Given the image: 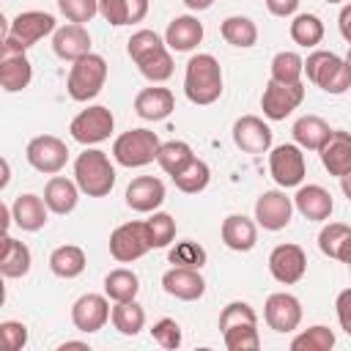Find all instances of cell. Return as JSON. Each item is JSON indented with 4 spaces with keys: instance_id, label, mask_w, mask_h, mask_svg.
<instances>
[{
    "instance_id": "42",
    "label": "cell",
    "mask_w": 351,
    "mask_h": 351,
    "mask_svg": "<svg viewBox=\"0 0 351 351\" xmlns=\"http://www.w3.org/2000/svg\"><path fill=\"white\" fill-rule=\"evenodd\" d=\"M302 55L299 52H291V49H282L271 58V77L269 80H277V82H302Z\"/></svg>"
},
{
    "instance_id": "12",
    "label": "cell",
    "mask_w": 351,
    "mask_h": 351,
    "mask_svg": "<svg viewBox=\"0 0 351 351\" xmlns=\"http://www.w3.org/2000/svg\"><path fill=\"white\" fill-rule=\"evenodd\" d=\"M304 101V82H277L269 80L263 85V96H261V110L269 121H285L299 104Z\"/></svg>"
},
{
    "instance_id": "37",
    "label": "cell",
    "mask_w": 351,
    "mask_h": 351,
    "mask_svg": "<svg viewBox=\"0 0 351 351\" xmlns=\"http://www.w3.org/2000/svg\"><path fill=\"white\" fill-rule=\"evenodd\" d=\"M291 38H293V44H299L304 49H315L324 41V22H321V16H315V14H293Z\"/></svg>"
},
{
    "instance_id": "11",
    "label": "cell",
    "mask_w": 351,
    "mask_h": 351,
    "mask_svg": "<svg viewBox=\"0 0 351 351\" xmlns=\"http://www.w3.org/2000/svg\"><path fill=\"white\" fill-rule=\"evenodd\" d=\"M33 80V63L25 49L14 47L8 38L0 41V88L5 93H19Z\"/></svg>"
},
{
    "instance_id": "54",
    "label": "cell",
    "mask_w": 351,
    "mask_h": 351,
    "mask_svg": "<svg viewBox=\"0 0 351 351\" xmlns=\"http://www.w3.org/2000/svg\"><path fill=\"white\" fill-rule=\"evenodd\" d=\"M8 225H11V208L0 200V230H8Z\"/></svg>"
},
{
    "instance_id": "32",
    "label": "cell",
    "mask_w": 351,
    "mask_h": 351,
    "mask_svg": "<svg viewBox=\"0 0 351 351\" xmlns=\"http://www.w3.org/2000/svg\"><path fill=\"white\" fill-rule=\"evenodd\" d=\"M88 266V258H85V250L77 247V244H60L49 252V271L60 280H74L85 271Z\"/></svg>"
},
{
    "instance_id": "27",
    "label": "cell",
    "mask_w": 351,
    "mask_h": 351,
    "mask_svg": "<svg viewBox=\"0 0 351 351\" xmlns=\"http://www.w3.org/2000/svg\"><path fill=\"white\" fill-rule=\"evenodd\" d=\"M47 214L49 208L44 206V197L41 195H33V192H25L14 200L11 206V222L16 228H22L25 233H36L47 225Z\"/></svg>"
},
{
    "instance_id": "39",
    "label": "cell",
    "mask_w": 351,
    "mask_h": 351,
    "mask_svg": "<svg viewBox=\"0 0 351 351\" xmlns=\"http://www.w3.org/2000/svg\"><path fill=\"white\" fill-rule=\"evenodd\" d=\"M30 266H33L30 247H27L25 241L11 239L5 255L0 258V274H3L5 280H19V277H25V274L30 271Z\"/></svg>"
},
{
    "instance_id": "22",
    "label": "cell",
    "mask_w": 351,
    "mask_h": 351,
    "mask_svg": "<svg viewBox=\"0 0 351 351\" xmlns=\"http://www.w3.org/2000/svg\"><path fill=\"white\" fill-rule=\"evenodd\" d=\"M321 165L329 170L335 178H348L351 173V134L343 129H332L329 140L318 148Z\"/></svg>"
},
{
    "instance_id": "17",
    "label": "cell",
    "mask_w": 351,
    "mask_h": 351,
    "mask_svg": "<svg viewBox=\"0 0 351 351\" xmlns=\"http://www.w3.org/2000/svg\"><path fill=\"white\" fill-rule=\"evenodd\" d=\"M107 321H110V299L104 293H82L71 304V324L85 335L99 332Z\"/></svg>"
},
{
    "instance_id": "9",
    "label": "cell",
    "mask_w": 351,
    "mask_h": 351,
    "mask_svg": "<svg viewBox=\"0 0 351 351\" xmlns=\"http://www.w3.org/2000/svg\"><path fill=\"white\" fill-rule=\"evenodd\" d=\"M55 27H58V22H55L52 14L33 8V11H22V14H16V16L11 19L5 38H8L14 47H19V49L27 52V49H30L33 44H38L44 36H52Z\"/></svg>"
},
{
    "instance_id": "2",
    "label": "cell",
    "mask_w": 351,
    "mask_h": 351,
    "mask_svg": "<svg viewBox=\"0 0 351 351\" xmlns=\"http://www.w3.org/2000/svg\"><path fill=\"white\" fill-rule=\"evenodd\" d=\"M184 93L197 107H208L222 96V69H219V60L214 55L197 52L186 60Z\"/></svg>"
},
{
    "instance_id": "26",
    "label": "cell",
    "mask_w": 351,
    "mask_h": 351,
    "mask_svg": "<svg viewBox=\"0 0 351 351\" xmlns=\"http://www.w3.org/2000/svg\"><path fill=\"white\" fill-rule=\"evenodd\" d=\"M219 236H222V241H225L228 250H233V252H250L258 244V225H255V219H250L244 214H228L222 219Z\"/></svg>"
},
{
    "instance_id": "3",
    "label": "cell",
    "mask_w": 351,
    "mask_h": 351,
    "mask_svg": "<svg viewBox=\"0 0 351 351\" xmlns=\"http://www.w3.org/2000/svg\"><path fill=\"white\" fill-rule=\"evenodd\" d=\"M302 74L332 96H343L351 88V63L329 49H313L307 60H302Z\"/></svg>"
},
{
    "instance_id": "19",
    "label": "cell",
    "mask_w": 351,
    "mask_h": 351,
    "mask_svg": "<svg viewBox=\"0 0 351 351\" xmlns=\"http://www.w3.org/2000/svg\"><path fill=\"white\" fill-rule=\"evenodd\" d=\"M233 143L244 154H266L271 148V129L258 115H241L233 123Z\"/></svg>"
},
{
    "instance_id": "18",
    "label": "cell",
    "mask_w": 351,
    "mask_h": 351,
    "mask_svg": "<svg viewBox=\"0 0 351 351\" xmlns=\"http://www.w3.org/2000/svg\"><path fill=\"white\" fill-rule=\"evenodd\" d=\"M291 203L310 222H326L335 211V200H332L329 189H324L321 184H299Z\"/></svg>"
},
{
    "instance_id": "24",
    "label": "cell",
    "mask_w": 351,
    "mask_h": 351,
    "mask_svg": "<svg viewBox=\"0 0 351 351\" xmlns=\"http://www.w3.org/2000/svg\"><path fill=\"white\" fill-rule=\"evenodd\" d=\"M52 49L60 60H77L90 52V33L85 25L69 22L63 27H55L52 33Z\"/></svg>"
},
{
    "instance_id": "44",
    "label": "cell",
    "mask_w": 351,
    "mask_h": 351,
    "mask_svg": "<svg viewBox=\"0 0 351 351\" xmlns=\"http://www.w3.org/2000/svg\"><path fill=\"white\" fill-rule=\"evenodd\" d=\"M222 340H225L228 351H258L261 348L258 326H230V329H222Z\"/></svg>"
},
{
    "instance_id": "29",
    "label": "cell",
    "mask_w": 351,
    "mask_h": 351,
    "mask_svg": "<svg viewBox=\"0 0 351 351\" xmlns=\"http://www.w3.org/2000/svg\"><path fill=\"white\" fill-rule=\"evenodd\" d=\"M291 134H293V143L302 148V151H318L329 134H332V126L321 118V115H302L296 118V123L291 126Z\"/></svg>"
},
{
    "instance_id": "36",
    "label": "cell",
    "mask_w": 351,
    "mask_h": 351,
    "mask_svg": "<svg viewBox=\"0 0 351 351\" xmlns=\"http://www.w3.org/2000/svg\"><path fill=\"white\" fill-rule=\"evenodd\" d=\"M195 159V151L189 143L184 140H167V143H159V151H156V165L167 173V176H176L178 170H184L189 162Z\"/></svg>"
},
{
    "instance_id": "52",
    "label": "cell",
    "mask_w": 351,
    "mask_h": 351,
    "mask_svg": "<svg viewBox=\"0 0 351 351\" xmlns=\"http://www.w3.org/2000/svg\"><path fill=\"white\" fill-rule=\"evenodd\" d=\"M8 184H11V165H8V159L0 156V192H3Z\"/></svg>"
},
{
    "instance_id": "8",
    "label": "cell",
    "mask_w": 351,
    "mask_h": 351,
    "mask_svg": "<svg viewBox=\"0 0 351 351\" xmlns=\"http://www.w3.org/2000/svg\"><path fill=\"white\" fill-rule=\"evenodd\" d=\"M269 173L277 181V186H282V189L299 186L307 173L302 148L296 143H282V145L269 148Z\"/></svg>"
},
{
    "instance_id": "35",
    "label": "cell",
    "mask_w": 351,
    "mask_h": 351,
    "mask_svg": "<svg viewBox=\"0 0 351 351\" xmlns=\"http://www.w3.org/2000/svg\"><path fill=\"white\" fill-rule=\"evenodd\" d=\"M110 321H112V326H115L121 335L134 337V335H140V329L145 326V310L137 304V299L115 302V307H110Z\"/></svg>"
},
{
    "instance_id": "50",
    "label": "cell",
    "mask_w": 351,
    "mask_h": 351,
    "mask_svg": "<svg viewBox=\"0 0 351 351\" xmlns=\"http://www.w3.org/2000/svg\"><path fill=\"white\" fill-rule=\"evenodd\" d=\"M266 8H269V14L285 19V16H293L296 14L299 0H266Z\"/></svg>"
},
{
    "instance_id": "41",
    "label": "cell",
    "mask_w": 351,
    "mask_h": 351,
    "mask_svg": "<svg viewBox=\"0 0 351 351\" xmlns=\"http://www.w3.org/2000/svg\"><path fill=\"white\" fill-rule=\"evenodd\" d=\"M335 346V332L329 326H307L291 340V351H332Z\"/></svg>"
},
{
    "instance_id": "6",
    "label": "cell",
    "mask_w": 351,
    "mask_h": 351,
    "mask_svg": "<svg viewBox=\"0 0 351 351\" xmlns=\"http://www.w3.org/2000/svg\"><path fill=\"white\" fill-rule=\"evenodd\" d=\"M159 134L151 132V129H129L123 134L115 137L112 143V159L121 165V167H145L156 159V151H159Z\"/></svg>"
},
{
    "instance_id": "30",
    "label": "cell",
    "mask_w": 351,
    "mask_h": 351,
    "mask_svg": "<svg viewBox=\"0 0 351 351\" xmlns=\"http://www.w3.org/2000/svg\"><path fill=\"white\" fill-rule=\"evenodd\" d=\"M318 250L340 263H348L351 258V228L346 222H329L318 233Z\"/></svg>"
},
{
    "instance_id": "28",
    "label": "cell",
    "mask_w": 351,
    "mask_h": 351,
    "mask_svg": "<svg viewBox=\"0 0 351 351\" xmlns=\"http://www.w3.org/2000/svg\"><path fill=\"white\" fill-rule=\"evenodd\" d=\"M77 203H80V189H77V184H74L71 178L55 173V176L47 181V186H44V206H47L52 214L66 217V214H71V211L77 208Z\"/></svg>"
},
{
    "instance_id": "34",
    "label": "cell",
    "mask_w": 351,
    "mask_h": 351,
    "mask_svg": "<svg viewBox=\"0 0 351 351\" xmlns=\"http://www.w3.org/2000/svg\"><path fill=\"white\" fill-rule=\"evenodd\" d=\"M140 293V277L132 269H112L104 277V296L112 302H129Z\"/></svg>"
},
{
    "instance_id": "10",
    "label": "cell",
    "mask_w": 351,
    "mask_h": 351,
    "mask_svg": "<svg viewBox=\"0 0 351 351\" xmlns=\"http://www.w3.org/2000/svg\"><path fill=\"white\" fill-rule=\"evenodd\" d=\"M25 159H27V165H30L33 170H38V173H44V176H55V173H60V170L66 167V162H69V148H66V143H63L60 137H55V134H38V137H33V140L27 143Z\"/></svg>"
},
{
    "instance_id": "33",
    "label": "cell",
    "mask_w": 351,
    "mask_h": 351,
    "mask_svg": "<svg viewBox=\"0 0 351 351\" xmlns=\"http://www.w3.org/2000/svg\"><path fill=\"white\" fill-rule=\"evenodd\" d=\"M219 36H222L230 47L250 49V47L258 44V25H255L250 16L233 14V16H225V19H222V25H219Z\"/></svg>"
},
{
    "instance_id": "46",
    "label": "cell",
    "mask_w": 351,
    "mask_h": 351,
    "mask_svg": "<svg viewBox=\"0 0 351 351\" xmlns=\"http://www.w3.org/2000/svg\"><path fill=\"white\" fill-rule=\"evenodd\" d=\"M58 8L69 22L85 25L99 14V0H58Z\"/></svg>"
},
{
    "instance_id": "55",
    "label": "cell",
    "mask_w": 351,
    "mask_h": 351,
    "mask_svg": "<svg viewBox=\"0 0 351 351\" xmlns=\"http://www.w3.org/2000/svg\"><path fill=\"white\" fill-rule=\"evenodd\" d=\"M11 239H14V236H8V230H0V258L5 255V250H8Z\"/></svg>"
},
{
    "instance_id": "57",
    "label": "cell",
    "mask_w": 351,
    "mask_h": 351,
    "mask_svg": "<svg viewBox=\"0 0 351 351\" xmlns=\"http://www.w3.org/2000/svg\"><path fill=\"white\" fill-rule=\"evenodd\" d=\"M66 348H88V343H80V340H66V343L60 346V351H66Z\"/></svg>"
},
{
    "instance_id": "56",
    "label": "cell",
    "mask_w": 351,
    "mask_h": 351,
    "mask_svg": "<svg viewBox=\"0 0 351 351\" xmlns=\"http://www.w3.org/2000/svg\"><path fill=\"white\" fill-rule=\"evenodd\" d=\"M8 25H11V22H8V19H5V14L0 11V41L8 36Z\"/></svg>"
},
{
    "instance_id": "4",
    "label": "cell",
    "mask_w": 351,
    "mask_h": 351,
    "mask_svg": "<svg viewBox=\"0 0 351 351\" xmlns=\"http://www.w3.org/2000/svg\"><path fill=\"white\" fill-rule=\"evenodd\" d=\"M74 184L88 197H107L115 186V167L110 156L99 148H85L74 159Z\"/></svg>"
},
{
    "instance_id": "49",
    "label": "cell",
    "mask_w": 351,
    "mask_h": 351,
    "mask_svg": "<svg viewBox=\"0 0 351 351\" xmlns=\"http://www.w3.org/2000/svg\"><path fill=\"white\" fill-rule=\"evenodd\" d=\"M337 318H340V329L351 335V291H340L337 293Z\"/></svg>"
},
{
    "instance_id": "21",
    "label": "cell",
    "mask_w": 351,
    "mask_h": 351,
    "mask_svg": "<svg viewBox=\"0 0 351 351\" xmlns=\"http://www.w3.org/2000/svg\"><path fill=\"white\" fill-rule=\"evenodd\" d=\"M165 203V184L156 176H137L126 186V206L140 214H151Z\"/></svg>"
},
{
    "instance_id": "40",
    "label": "cell",
    "mask_w": 351,
    "mask_h": 351,
    "mask_svg": "<svg viewBox=\"0 0 351 351\" xmlns=\"http://www.w3.org/2000/svg\"><path fill=\"white\" fill-rule=\"evenodd\" d=\"M145 222V233H148V244L151 250H162L176 239V219L167 211H151Z\"/></svg>"
},
{
    "instance_id": "13",
    "label": "cell",
    "mask_w": 351,
    "mask_h": 351,
    "mask_svg": "<svg viewBox=\"0 0 351 351\" xmlns=\"http://www.w3.org/2000/svg\"><path fill=\"white\" fill-rule=\"evenodd\" d=\"M148 250H151V244H148L145 222H140V219L123 222L110 233V255L118 263H132V261L143 258Z\"/></svg>"
},
{
    "instance_id": "59",
    "label": "cell",
    "mask_w": 351,
    "mask_h": 351,
    "mask_svg": "<svg viewBox=\"0 0 351 351\" xmlns=\"http://www.w3.org/2000/svg\"><path fill=\"white\" fill-rule=\"evenodd\" d=\"M326 3H346V0H326Z\"/></svg>"
},
{
    "instance_id": "14",
    "label": "cell",
    "mask_w": 351,
    "mask_h": 351,
    "mask_svg": "<svg viewBox=\"0 0 351 351\" xmlns=\"http://www.w3.org/2000/svg\"><path fill=\"white\" fill-rule=\"evenodd\" d=\"M293 217V203L282 189H266L255 200V225L263 230H282L291 225Z\"/></svg>"
},
{
    "instance_id": "53",
    "label": "cell",
    "mask_w": 351,
    "mask_h": 351,
    "mask_svg": "<svg viewBox=\"0 0 351 351\" xmlns=\"http://www.w3.org/2000/svg\"><path fill=\"white\" fill-rule=\"evenodd\" d=\"M189 11H206V8H211L214 5V0H181Z\"/></svg>"
},
{
    "instance_id": "1",
    "label": "cell",
    "mask_w": 351,
    "mask_h": 351,
    "mask_svg": "<svg viewBox=\"0 0 351 351\" xmlns=\"http://www.w3.org/2000/svg\"><path fill=\"white\" fill-rule=\"evenodd\" d=\"M126 52L129 58L134 60V66L140 69V74L154 82V85H162L173 77L176 71V63H173V55L170 49L165 47L162 36L143 27V30H134L132 38L126 41Z\"/></svg>"
},
{
    "instance_id": "15",
    "label": "cell",
    "mask_w": 351,
    "mask_h": 351,
    "mask_svg": "<svg viewBox=\"0 0 351 351\" xmlns=\"http://www.w3.org/2000/svg\"><path fill=\"white\" fill-rule=\"evenodd\" d=\"M307 271V255L299 244H277L271 252H269V274L282 282V285H293L304 277Z\"/></svg>"
},
{
    "instance_id": "25",
    "label": "cell",
    "mask_w": 351,
    "mask_h": 351,
    "mask_svg": "<svg viewBox=\"0 0 351 351\" xmlns=\"http://www.w3.org/2000/svg\"><path fill=\"white\" fill-rule=\"evenodd\" d=\"M173 110H176V96H173L170 88L151 85V88H143L134 96V112L143 121H165Z\"/></svg>"
},
{
    "instance_id": "16",
    "label": "cell",
    "mask_w": 351,
    "mask_h": 351,
    "mask_svg": "<svg viewBox=\"0 0 351 351\" xmlns=\"http://www.w3.org/2000/svg\"><path fill=\"white\" fill-rule=\"evenodd\" d=\"M263 321H266L269 329H274L280 335H288V332L299 329V324H302V302L293 293L277 291L263 304Z\"/></svg>"
},
{
    "instance_id": "48",
    "label": "cell",
    "mask_w": 351,
    "mask_h": 351,
    "mask_svg": "<svg viewBox=\"0 0 351 351\" xmlns=\"http://www.w3.org/2000/svg\"><path fill=\"white\" fill-rule=\"evenodd\" d=\"M27 346V326L22 321L0 324V351H19Z\"/></svg>"
},
{
    "instance_id": "20",
    "label": "cell",
    "mask_w": 351,
    "mask_h": 351,
    "mask_svg": "<svg viewBox=\"0 0 351 351\" xmlns=\"http://www.w3.org/2000/svg\"><path fill=\"white\" fill-rule=\"evenodd\" d=\"M162 288H165V293H170L173 299L197 302V299L206 293V280H203L200 269L170 266V269L162 274Z\"/></svg>"
},
{
    "instance_id": "43",
    "label": "cell",
    "mask_w": 351,
    "mask_h": 351,
    "mask_svg": "<svg viewBox=\"0 0 351 351\" xmlns=\"http://www.w3.org/2000/svg\"><path fill=\"white\" fill-rule=\"evenodd\" d=\"M167 261L173 266H184V269H203L206 261H208V252L197 244V241H178L176 247H170L167 252Z\"/></svg>"
},
{
    "instance_id": "7",
    "label": "cell",
    "mask_w": 351,
    "mask_h": 351,
    "mask_svg": "<svg viewBox=\"0 0 351 351\" xmlns=\"http://www.w3.org/2000/svg\"><path fill=\"white\" fill-rule=\"evenodd\" d=\"M115 129V115L110 112V107L104 104H93L88 110H80L71 123H69V132L71 137L80 143V145H99L104 143Z\"/></svg>"
},
{
    "instance_id": "47",
    "label": "cell",
    "mask_w": 351,
    "mask_h": 351,
    "mask_svg": "<svg viewBox=\"0 0 351 351\" xmlns=\"http://www.w3.org/2000/svg\"><path fill=\"white\" fill-rule=\"evenodd\" d=\"M151 337L162 346V348H178L181 346V326H178V321L176 318H159L154 326H151Z\"/></svg>"
},
{
    "instance_id": "23",
    "label": "cell",
    "mask_w": 351,
    "mask_h": 351,
    "mask_svg": "<svg viewBox=\"0 0 351 351\" xmlns=\"http://www.w3.org/2000/svg\"><path fill=\"white\" fill-rule=\"evenodd\" d=\"M162 41H165V47L170 52H192L203 41V22L197 16H192V14L173 16Z\"/></svg>"
},
{
    "instance_id": "51",
    "label": "cell",
    "mask_w": 351,
    "mask_h": 351,
    "mask_svg": "<svg viewBox=\"0 0 351 351\" xmlns=\"http://www.w3.org/2000/svg\"><path fill=\"white\" fill-rule=\"evenodd\" d=\"M348 19H351V5H343L340 11V36L348 41L351 38V30H348Z\"/></svg>"
},
{
    "instance_id": "45",
    "label": "cell",
    "mask_w": 351,
    "mask_h": 351,
    "mask_svg": "<svg viewBox=\"0 0 351 351\" xmlns=\"http://www.w3.org/2000/svg\"><path fill=\"white\" fill-rule=\"evenodd\" d=\"M230 326H258V315L247 302H230L219 313V332Z\"/></svg>"
},
{
    "instance_id": "5",
    "label": "cell",
    "mask_w": 351,
    "mask_h": 351,
    "mask_svg": "<svg viewBox=\"0 0 351 351\" xmlns=\"http://www.w3.org/2000/svg\"><path fill=\"white\" fill-rule=\"evenodd\" d=\"M107 82V60L96 52H88L77 60H71L69 69V80H66V90L74 101H90L101 93Z\"/></svg>"
},
{
    "instance_id": "38",
    "label": "cell",
    "mask_w": 351,
    "mask_h": 351,
    "mask_svg": "<svg viewBox=\"0 0 351 351\" xmlns=\"http://www.w3.org/2000/svg\"><path fill=\"white\" fill-rule=\"evenodd\" d=\"M173 178V184H176V189H181L184 195H197V192H203L206 186H208V181H211V167L203 162V159H192L184 170H178L176 176H170Z\"/></svg>"
},
{
    "instance_id": "31",
    "label": "cell",
    "mask_w": 351,
    "mask_h": 351,
    "mask_svg": "<svg viewBox=\"0 0 351 351\" xmlns=\"http://www.w3.org/2000/svg\"><path fill=\"white\" fill-rule=\"evenodd\" d=\"M99 14L112 27L143 22L148 14V0H99Z\"/></svg>"
},
{
    "instance_id": "58",
    "label": "cell",
    "mask_w": 351,
    "mask_h": 351,
    "mask_svg": "<svg viewBox=\"0 0 351 351\" xmlns=\"http://www.w3.org/2000/svg\"><path fill=\"white\" fill-rule=\"evenodd\" d=\"M5 304V277L0 274V307Z\"/></svg>"
}]
</instances>
